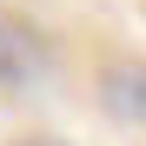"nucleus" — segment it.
<instances>
[{"label": "nucleus", "mask_w": 146, "mask_h": 146, "mask_svg": "<svg viewBox=\"0 0 146 146\" xmlns=\"http://www.w3.org/2000/svg\"><path fill=\"white\" fill-rule=\"evenodd\" d=\"M100 100L119 119H146V66H113L100 80Z\"/></svg>", "instance_id": "1"}, {"label": "nucleus", "mask_w": 146, "mask_h": 146, "mask_svg": "<svg viewBox=\"0 0 146 146\" xmlns=\"http://www.w3.org/2000/svg\"><path fill=\"white\" fill-rule=\"evenodd\" d=\"M13 146H66V139H13Z\"/></svg>", "instance_id": "2"}]
</instances>
